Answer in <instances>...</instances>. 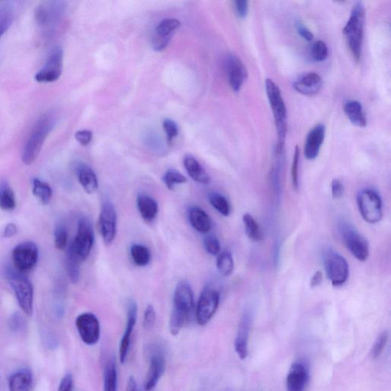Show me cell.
<instances>
[{"label":"cell","mask_w":391,"mask_h":391,"mask_svg":"<svg viewBox=\"0 0 391 391\" xmlns=\"http://www.w3.org/2000/svg\"><path fill=\"white\" fill-rule=\"evenodd\" d=\"M163 129L167 136V142L171 144L174 138L178 135V127L176 122L166 118L163 122Z\"/></svg>","instance_id":"46"},{"label":"cell","mask_w":391,"mask_h":391,"mask_svg":"<svg viewBox=\"0 0 391 391\" xmlns=\"http://www.w3.org/2000/svg\"><path fill=\"white\" fill-rule=\"evenodd\" d=\"M366 11L362 2H356L353 6L350 18L344 29L347 43L356 61L361 55L363 40H364Z\"/></svg>","instance_id":"4"},{"label":"cell","mask_w":391,"mask_h":391,"mask_svg":"<svg viewBox=\"0 0 391 391\" xmlns=\"http://www.w3.org/2000/svg\"><path fill=\"white\" fill-rule=\"evenodd\" d=\"M184 165L187 173L196 182L204 185L211 182L209 174L194 157L187 156L184 159Z\"/></svg>","instance_id":"26"},{"label":"cell","mask_w":391,"mask_h":391,"mask_svg":"<svg viewBox=\"0 0 391 391\" xmlns=\"http://www.w3.org/2000/svg\"><path fill=\"white\" fill-rule=\"evenodd\" d=\"M312 57L314 61L321 62L325 61L328 57V47L324 41H318L312 47Z\"/></svg>","instance_id":"42"},{"label":"cell","mask_w":391,"mask_h":391,"mask_svg":"<svg viewBox=\"0 0 391 391\" xmlns=\"http://www.w3.org/2000/svg\"><path fill=\"white\" fill-rule=\"evenodd\" d=\"M64 52L60 46H56L49 53L45 65L34 75V81L39 83L57 81L62 74Z\"/></svg>","instance_id":"12"},{"label":"cell","mask_w":391,"mask_h":391,"mask_svg":"<svg viewBox=\"0 0 391 391\" xmlns=\"http://www.w3.org/2000/svg\"><path fill=\"white\" fill-rule=\"evenodd\" d=\"M180 26V21L176 19H165L156 28V34L164 38H171L174 32Z\"/></svg>","instance_id":"38"},{"label":"cell","mask_w":391,"mask_h":391,"mask_svg":"<svg viewBox=\"0 0 391 391\" xmlns=\"http://www.w3.org/2000/svg\"><path fill=\"white\" fill-rule=\"evenodd\" d=\"M194 307L193 293L187 281H180L174 290L173 309L169 329L173 337H176L187 323Z\"/></svg>","instance_id":"1"},{"label":"cell","mask_w":391,"mask_h":391,"mask_svg":"<svg viewBox=\"0 0 391 391\" xmlns=\"http://www.w3.org/2000/svg\"><path fill=\"white\" fill-rule=\"evenodd\" d=\"M68 243V234L64 225H59L54 230V244L56 249L65 250Z\"/></svg>","instance_id":"41"},{"label":"cell","mask_w":391,"mask_h":391,"mask_svg":"<svg viewBox=\"0 0 391 391\" xmlns=\"http://www.w3.org/2000/svg\"><path fill=\"white\" fill-rule=\"evenodd\" d=\"M137 314H138L137 304L135 302V300L130 299L128 304L127 324V327H125V330L120 341V350H118V353H120V361L122 363V364H124V363L125 362V361H127L128 357L131 335L132 332H134L136 324Z\"/></svg>","instance_id":"19"},{"label":"cell","mask_w":391,"mask_h":391,"mask_svg":"<svg viewBox=\"0 0 391 391\" xmlns=\"http://www.w3.org/2000/svg\"><path fill=\"white\" fill-rule=\"evenodd\" d=\"M225 391H234V390L229 388V389H226Z\"/></svg>","instance_id":"56"},{"label":"cell","mask_w":391,"mask_h":391,"mask_svg":"<svg viewBox=\"0 0 391 391\" xmlns=\"http://www.w3.org/2000/svg\"><path fill=\"white\" fill-rule=\"evenodd\" d=\"M78 177L83 190L88 194L96 193L99 188V180L94 171L87 165H81L78 167Z\"/></svg>","instance_id":"27"},{"label":"cell","mask_w":391,"mask_h":391,"mask_svg":"<svg viewBox=\"0 0 391 391\" xmlns=\"http://www.w3.org/2000/svg\"><path fill=\"white\" fill-rule=\"evenodd\" d=\"M325 135L326 127L324 124H318L310 131L304 145V155L307 159L314 160L319 156Z\"/></svg>","instance_id":"21"},{"label":"cell","mask_w":391,"mask_h":391,"mask_svg":"<svg viewBox=\"0 0 391 391\" xmlns=\"http://www.w3.org/2000/svg\"><path fill=\"white\" fill-rule=\"evenodd\" d=\"M220 303V292L211 286H206L200 293L196 310V319L200 326H205L212 319Z\"/></svg>","instance_id":"10"},{"label":"cell","mask_w":391,"mask_h":391,"mask_svg":"<svg viewBox=\"0 0 391 391\" xmlns=\"http://www.w3.org/2000/svg\"><path fill=\"white\" fill-rule=\"evenodd\" d=\"M324 280L323 273L321 271H317L315 274L312 277L310 281V287L312 288H317L322 284Z\"/></svg>","instance_id":"54"},{"label":"cell","mask_w":391,"mask_h":391,"mask_svg":"<svg viewBox=\"0 0 391 391\" xmlns=\"http://www.w3.org/2000/svg\"><path fill=\"white\" fill-rule=\"evenodd\" d=\"M251 313L243 314L235 340V350L241 360H246L249 354V341L251 326Z\"/></svg>","instance_id":"20"},{"label":"cell","mask_w":391,"mask_h":391,"mask_svg":"<svg viewBox=\"0 0 391 391\" xmlns=\"http://www.w3.org/2000/svg\"><path fill=\"white\" fill-rule=\"evenodd\" d=\"M188 219L192 227L200 233L207 234L212 228V221L209 215L199 207H191L188 209Z\"/></svg>","instance_id":"23"},{"label":"cell","mask_w":391,"mask_h":391,"mask_svg":"<svg viewBox=\"0 0 391 391\" xmlns=\"http://www.w3.org/2000/svg\"><path fill=\"white\" fill-rule=\"evenodd\" d=\"M56 123H57V115L53 111H48L40 116L34 125L22 154V160L25 165H30L37 159L46 138L54 129Z\"/></svg>","instance_id":"2"},{"label":"cell","mask_w":391,"mask_h":391,"mask_svg":"<svg viewBox=\"0 0 391 391\" xmlns=\"http://www.w3.org/2000/svg\"><path fill=\"white\" fill-rule=\"evenodd\" d=\"M389 339V333L388 331L382 332L378 338L374 341V344L371 349L370 355L372 359H377L380 357V355L385 349Z\"/></svg>","instance_id":"40"},{"label":"cell","mask_w":391,"mask_h":391,"mask_svg":"<svg viewBox=\"0 0 391 391\" xmlns=\"http://www.w3.org/2000/svg\"><path fill=\"white\" fill-rule=\"evenodd\" d=\"M65 11V3L48 1L41 3L34 12L36 23L47 36L57 30Z\"/></svg>","instance_id":"5"},{"label":"cell","mask_w":391,"mask_h":391,"mask_svg":"<svg viewBox=\"0 0 391 391\" xmlns=\"http://www.w3.org/2000/svg\"><path fill=\"white\" fill-rule=\"evenodd\" d=\"M74 380L72 374H67L61 381L58 391H72Z\"/></svg>","instance_id":"50"},{"label":"cell","mask_w":391,"mask_h":391,"mask_svg":"<svg viewBox=\"0 0 391 391\" xmlns=\"http://www.w3.org/2000/svg\"><path fill=\"white\" fill-rule=\"evenodd\" d=\"M94 244V231L92 221L82 218L78 225V233L69 248L81 262L85 261L92 253Z\"/></svg>","instance_id":"8"},{"label":"cell","mask_w":391,"mask_h":391,"mask_svg":"<svg viewBox=\"0 0 391 391\" xmlns=\"http://www.w3.org/2000/svg\"><path fill=\"white\" fill-rule=\"evenodd\" d=\"M323 87L321 76L314 72L307 73L299 76L293 83V87L299 94L312 96L317 94Z\"/></svg>","instance_id":"22"},{"label":"cell","mask_w":391,"mask_h":391,"mask_svg":"<svg viewBox=\"0 0 391 391\" xmlns=\"http://www.w3.org/2000/svg\"><path fill=\"white\" fill-rule=\"evenodd\" d=\"M342 240L351 254L359 262H366L370 254L369 244L364 236L350 226L341 228Z\"/></svg>","instance_id":"13"},{"label":"cell","mask_w":391,"mask_h":391,"mask_svg":"<svg viewBox=\"0 0 391 391\" xmlns=\"http://www.w3.org/2000/svg\"><path fill=\"white\" fill-rule=\"evenodd\" d=\"M226 70L230 87L239 92L248 78V71L242 60L235 54H230L226 60Z\"/></svg>","instance_id":"16"},{"label":"cell","mask_w":391,"mask_h":391,"mask_svg":"<svg viewBox=\"0 0 391 391\" xmlns=\"http://www.w3.org/2000/svg\"><path fill=\"white\" fill-rule=\"evenodd\" d=\"M265 88L268 97L272 113L274 114L277 141L275 148V155H283L286 136H287V108H286L280 88L271 79L268 78L265 81Z\"/></svg>","instance_id":"3"},{"label":"cell","mask_w":391,"mask_h":391,"mask_svg":"<svg viewBox=\"0 0 391 391\" xmlns=\"http://www.w3.org/2000/svg\"><path fill=\"white\" fill-rule=\"evenodd\" d=\"M16 207L15 193L7 181H2L0 184V209L4 211H12Z\"/></svg>","instance_id":"30"},{"label":"cell","mask_w":391,"mask_h":391,"mask_svg":"<svg viewBox=\"0 0 391 391\" xmlns=\"http://www.w3.org/2000/svg\"><path fill=\"white\" fill-rule=\"evenodd\" d=\"M32 373L28 368L14 372L9 379L10 391H32Z\"/></svg>","instance_id":"25"},{"label":"cell","mask_w":391,"mask_h":391,"mask_svg":"<svg viewBox=\"0 0 391 391\" xmlns=\"http://www.w3.org/2000/svg\"><path fill=\"white\" fill-rule=\"evenodd\" d=\"M166 368L165 355L159 351L151 355L148 372H147L144 388L145 391H151L157 386L162 379Z\"/></svg>","instance_id":"17"},{"label":"cell","mask_w":391,"mask_h":391,"mask_svg":"<svg viewBox=\"0 0 391 391\" xmlns=\"http://www.w3.org/2000/svg\"><path fill=\"white\" fill-rule=\"evenodd\" d=\"M209 204L223 216H229L231 213V205L224 196L218 192H211L208 194Z\"/></svg>","instance_id":"36"},{"label":"cell","mask_w":391,"mask_h":391,"mask_svg":"<svg viewBox=\"0 0 391 391\" xmlns=\"http://www.w3.org/2000/svg\"><path fill=\"white\" fill-rule=\"evenodd\" d=\"M234 260L231 253L228 251H222L218 255L216 260V268L220 274L224 277H228L233 274L234 271Z\"/></svg>","instance_id":"37"},{"label":"cell","mask_w":391,"mask_h":391,"mask_svg":"<svg viewBox=\"0 0 391 391\" xmlns=\"http://www.w3.org/2000/svg\"><path fill=\"white\" fill-rule=\"evenodd\" d=\"M357 204L362 218L370 224L379 222L383 218V206L380 194L373 189L361 191Z\"/></svg>","instance_id":"7"},{"label":"cell","mask_w":391,"mask_h":391,"mask_svg":"<svg viewBox=\"0 0 391 391\" xmlns=\"http://www.w3.org/2000/svg\"><path fill=\"white\" fill-rule=\"evenodd\" d=\"M235 10L241 19H244L247 17L249 12V2L246 0H236L234 2Z\"/></svg>","instance_id":"48"},{"label":"cell","mask_w":391,"mask_h":391,"mask_svg":"<svg viewBox=\"0 0 391 391\" xmlns=\"http://www.w3.org/2000/svg\"><path fill=\"white\" fill-rule=\"evenodd\" d=\"M345 192L344 186L338 179H334L332 182V195L334 199H341Z\"/></svg>","instance_id":"49"},{"label":"cell","mask_w":391,"mask_h":391,"mask_svg":"<svg viewBox=\"0 0 391 391\" xmlns=\"http://www.w3.org/2000/svg\"><path fill=\"white\" fill-rule=\"evenodd\" d=\"M132 261L138 267H145L151 262V253L148 247L142 244H134L130 248Z\"/></svg>","instance_id":"32"},{"label":"cell","mask_w":391,"mask_h":391,"mask_svg":"<svg viewBox=\"0 0 391 391\" xmlns=\"http://www.w3.org/2000/svg\"><path fill=\"white\" fill-rule=\"evenodd\" d=\"M7 279L15 293L20 308L28 316L33 313L34 290L32 284L28 277L17 270H9L6 272Z\"/></svg>","instance_id":"6"},{"label":"cell","mask_w":391,"mask_h":391,"mask_svg":"<svg viewBox=\"0 0 391 391\" xmlns=\"http://www.w3.org/2000/svg\"><path fill=\"white\" fill-rule=\"evenodd\" d=\"M162 181L169 191H173L177 185L186 184L187 178L182 173L173 169L167 171L162 178Z\"/></svg>","instance_id":"39"},{"label":"cell","mask_w":391,"mask_h":391,"mask_svg":"<svg viewBox=\"0 0 391 391\" xmlns=\"http://www.w3.org/2000/svg\"><path fill=\"white\" fill-rule=\"evenodd\" d=\"M297 32L299 36H302L304 39L310 41L313 39V32L304 25L299 23L297 25Z\"/></svg>","instance_id":"52"},{"label":"cell","mask_w":391,"mask_h":391,"mask_svg":"<svg viewBox=\"0 0 391 391\" xmlns=\"http://www.w3.org/2000/svg\"><path fill=\"white\" fill-rule=\"evenodd\" d=\"M18 229L15 224L13 223H10L7 225L3 231V236L5 238L10 239L12 237L15 236L17 233Z\"/></svg>","instance_id":"53"},{"label":"cell","mask_w":391,"mask_h":391,"mask_svg":"<svg viewBox=\"0 0 391 391\" xmlns=\"http://www.w3.org/2000/svg\"><path fill=\"white\" fill-rule=\"evenodd\" d=\"M76 140L78 141L81 145L87 146L93 138V132L89 130H81L76 131L75 134Z\"/></svg>","instance_id":"47"},{"label":"cell","mask_w":391,"mask_h":391,"mask_svg":"<svg viewBox=\"0 0 391 391\" xmlns=\"http://www.w3.org/2000/svg\"><path fill=\"white\" fill-rule=\"evenodd\" d=\"M324 264L326 275L335 287L347 282L349 267L344 257L333 250H326L324 254Z\"/></svg>","instance_id":"9"},{"label":"cell","mask_w":391,"mask_h":391,"mask_svg":"<svg viewBox=\"0 0 391 391\" xmlns=\"http://www.w3.org/2000/svg\"><path fill=\"white\" fill-rule=\"evenodd\" d=\"M242 221L244 223V231L249 238L255 242L264 240V234L257 222L253 215L246 213L243 215Z\"/></svg>","instance_id":"33"},{"label":"cell","mask_w":391,"mask_h":391,"mask_svg":"<svg viewBox=\"0 0 391 391\" xmlns=\"http://www.w3.org/2000/svg\"><path fill=\"white\" fill-rule=\"evenodd\" d=\"M76 327L81 340L86 345L94 346L101 338L100 321L92 313H83L76 319Z\"/></svg>","instance_id":"15"},{"label":"cell","mask_w":391,"mask_h":391,"mask_svg":"<svg viewBox=\"0 0 391 391\" xmlns=\"http://www.w3.org/2000/svg\"><path fill=\"white\" fill-rule=\"evenodd\" d=\"M32 193L45 205L50 202L53 194L50 185L39 178L33 179Z\"/></svg>","instance_id":"35"},{"label":"cell","mask_w":391,"mask_h":391,"mask_svg":"<svg viewBox=\"0 0 391 391\" xmlns=\"http://www.w3.org/2000/svg\"><path fill=\"white\" fill-rule=\"evenodd\" d=\"M127 391H141L134 376H130L127 381Z\"/></svg>","instance_id":"55"},{"label":"cell","mask_w":391,"mask_h":391,"mask_svg":"<svg viewBox=\"0 0 391 391\" xmlns=\"http://www.w3.org/2000/svg\"><path fill=\"white\" fill-rule=\"evenodd\" d=\"M103 391H117L118 372L115 356H112L104 368Z\"/></svg>","instance_id":"29"},{"label":"cell","mask_w":391,"mask_h":391,"mask_svg":"<svg viewBox=\"0 0 391 391\" xmlns=\"http://www.w3.org/2000/svg\"><path fill=\"white\" fill-rule=\"evenodd\" d=\"M156 312L151 304L147 306L143 318V327L145 330H150L156 322Z\"/></svg>","instance_id":"45"},{"label":"cell","mask_w":391,"mask_h":391,"mask_svg":"<svg viewBox=\"0 0 391 391\" xmlns=\"http://www.w3.org/2000/svg\"><path fill=\"white\" fill-rule=\"evenodd\" d=\"M14 17H15V10L11 3L5 2L0 4V39L10 30Z\"/></svg>","instance_id":"31"},{"label":"cell","mask_w":391,"mask_h":391,"mask_svg":"<svg viewBox=\"0 0 391 391\" xmlns=\"http://www.w3.org/2000/svg\"><path fill=\"white\" fill-rule=\"evenodd\" d=\"M81 262L76 257L73 251L67 248L66 257V267L70 280L74 284H78L81 277Z\"/></svg>","instance_id":"34"},{"label":"cell","mask_w":391,"mask_h":391,"mask_svg":"<svg viewBox=\"0 0 391 391\" xmlns=\"http://www.w3.org/2000/svg\"><path fill=\"white\" fill-rule=\"evenodd\" d=\"M12 258L16 270L25 274L36 267L38 263V246L33 242L20 243L14 248Z\"/></svg>","instance_id":"11"},{"label":"cell","mask_w":391,"mask_h":391,"mask_svg":"<svg viewBox=\"0 0 391 391\" xmlns=\"http://www.w3.org/2000/svg\"><path fill=\"white\" fill-rule=\"evenodd\" d=\"M10 326L12 331L18 332L23 329L24 326V321L22 317L19 314H14L10 321Z\"/></svg>","instance_id":"51"},{"label":"cell","mask_w":391,"mask_h":391,"mask_svg":"<svg viewBox=\"0 0 391 391\" xmlns=\"http://www.w3.org/2000/svg\"><path fill=\"white\" fill-rule=\"evenodd\" d=\"M309 377L308 367L305 363H293L286 380V391H305Z\"/></svg>","instance_id":"18"},{"label":"cell","mask_w":391,"mask_h":391,"mask_svg":"<svg viewBox=\"0 0 391 391\" xmlns=\"http://www.w3.org/2000/svg\"><path fill=\"white\" fill-rule=\"evenodd\" d=\"M136 202L138 211L145 222L151 223L157 218L159 207L155 199L147 194H139Z\"/></svg>","instance_id":"24"},{"label":"cell","mask_w":391,"mask_h":391,"mask_svg":"<svg viewBox=\"0 0 391 391\" xmlns=\"http://www.w3.org/2000/svg\"><path fill=\"white\" fill-rule=\"evenodd\" d=\"M100 232L107 246L114 243L117 234V213L110 201H105L99 216Z\"/></svg>","instance_id":"14"},{"label":"cell","mask_w":391,"mask_h":391,"mask_svg":"<svg viewBox=\"0 0 391 391\" xmlns=\"http://www.w3.org/2000/svg\"><path fill=\"white\" fill-rule=\"evenodd\" d=\"M344 111L348 120L356 127H366L367 118L361 103L356 101H348L345 104Z\"/></svg>","instance_id":"28"},{"label":"cell","mask_w":391,"mask_h":391,"mask_svg":"<svg viewBox=\"0 0 391 391\" xmlns=\"http://www.w3.org/2000/svg\"><path fill=\"white\" fill-rule=\"evenodd\" d=\"M204 248L207 253L218 256L220 253L221 246L220 241L213 235H207L204 240Z\"/></svg>","instance_id":"43"},{"label":"cell","mask_w":391,"mask_h":391,"mask_svg":"<svg viewBox=\"0 0 391 391\" xmlns=\"http://www.w3.org/2000/svg\"><path fill=\"white\" fill-rule=\"evenodd\" d=\"M299 162V149L297 145L295 147V155H293V163L291 167V178L293 189L298 191L299 189V176L298 169Z\"/></svg>","instance_id":"44"}]
</instances>
